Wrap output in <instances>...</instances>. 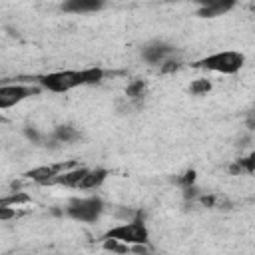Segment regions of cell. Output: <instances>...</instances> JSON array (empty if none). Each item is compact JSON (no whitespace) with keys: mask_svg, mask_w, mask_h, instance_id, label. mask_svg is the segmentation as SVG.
Listing matches in <instances>:
<instances>
[{"mask_svg":"<svg viewBox=\"0 0 255 255\" xmlns=\"http://www.w3.org/2000/svg\"><path fill=\"white\" fill-rule=\"evenodd\" d=\"M88 171H90V167H80L78 165V167L68 169L62 175H58L52 181V185H64V187H72V189H82V183H84Z\"/></svg>","mask_w":255,"mask_h":255,"instance_id":"obj_8","label":"cell"},{"mask_svg":"<svg viewBox=\"0 0 255 255\" xmlns=\"http://www.w3.org/2000/svg\"><path fill=\"white\" fill-rule=\"evenodd\" d=\"M38 90L32 88V86H20V84H14V86H2L0 88V108L2 110H8L20 102H24L26 98H30L32 94H36Z\"/></svg>","mask_w":255,"mask_h":255,"instance_id":"obj_6","label":"cell"},{"mask_svg":"<svg viewBox=\"0 0 255 255\" xmlns=\"http://www.w3.org/2000/svg\"><path fill=\"white\" fill-rule=\"evenodd\" d=\"M104 2L100 0H68L62 4L64 12H72V14H88V12H98L102 10Z\"/></svg>","mask_w":255,"mask_h":255,"instance_id":"obj_9","label":"cell"},{"mask_svg":"<svg viewBox=\"0 0 255 255\" xmlns=\"http://www.w3.org/2000/svg\"><path fill=\"white\" fill-rule=\"evenodd\" d=\"M104 80V70L94 66V68H84V70H58L50 72L38 78V84L54 94H66L82 86H96Z\"/></svg>","mask_w":255,"mask_h":255,"instance_id":"obj_1","label":"cell"},{"mask_svg":"<svg viewBox=\"0 0 255 255\" xmlns=\"http://www.w3.org/2000/svg\"><path fill=\"white\" fill-rule=\"evenodd\" d=\"M30 197L26 193H14V195H4L0 199V207H16L20 203H26Z\"/></svg>","mask_w":255,"mask_h":255,"instance_id":"obj_14","label":"cell"},{"mask_svg":"<svg viewBox=\"0 0 255 255\" xmlns=\"http://www.w3.org/2000/svg\"><path fill=\"white\" fill-rule=\"evenodd\" d=\"M245 64V56L237 50H221L215 54H209L205 58H201L197 62V68L207 70V72H215V74H223V76H233L237 74Z\"/></svg>","mask_w":255,"mask_h":255,"instance_id":"obj_3","label":"cell"},{"mask_svg":"<svg viewBox=\"0 0 255 255\" xmlns=\"http://www.w3.org/2000/svg\"><path fill=\"white\" fill-rule=\"evenodd\" d=\"M235 4L233 2H207L201 10L199 16L201 18H215V16H223L225 12H229Z\"/></svg>","mask_w":255,"mask_h":255,"instance_id":"obj_10","label":"cell"},{"mask_svg":"<svg viewBox=\"0 0 255 255\" xmlns=\"http://www.w3.org/2000/svg\"><path fill=\"white\" fill-rule=\"evenodd\" d=\"M104 247L110 249V251H116V253H128L129 251L128 245H124V243H120L116 239H104Z\"/></svg>","mask_w":255,"mask_h":255,"instance_id":"obj_15","label":"cell"},{"mask_svg":"<svg viewBox=\"0 0 255 255\" xmlns=\"http://www.w3.org/2000/svg\"><path fill=\"white\" fill-rule=\"evenodd\" d=\"M54 137H56L58 141H62V143H72V141H76V139L80 137V133H78V129L72 128V126H58V128L54 129Z\"/></svg>","mask_w":255,"mask_h":255,"instance_id":"obj_12","label":"cell"},{"mask_svg":"<svg viewBox=\"0 0 255 255\" xmlns=\"http://www.w3.org/2000/svg\"><path fill=\"white\" fill-rule=\"evenodd\" d=\"M241 167L247 169V171H253V169H255V151H253L249 157H245V159L241 161Z\"/></svg>","mask_w":255,"mask_h":255,"instance_id":"obj_16","label":"cell"},{"mask_svg":"<svg viewBox=\"0 0 255 255\" xmlns=\"http://www.w3.org/2000/svg\"><path fill=\"white\" fill-rule=\"evenodd\" d=\"M189 92L193 96H205L207 92H211V82L207 78H199V80H193L191 86H189Z\"/></svg>","mask_w":255,"mask_h":255,"instance_id":"obj_13","label":"cell"},{"mask_svg":"<svg viewBox=\"0 0 255 255\" xmlns=\"http://www.w3.org/2000/svg\"><path fill=\"white\" fill-rule=\"evenodd\" d=\"M106 179H108V169H104V167H90V171H88V175H86V179L82 183V189H96Z\"/></svg>","mask_w":255,"mask_h":255,"instance_id":"obj_11","label":"cell"},{"mask_svg":"<svg viewBox=\"0 0 255 255\" xmlns=\"http://www.w3.org/2000/svg\"><path fill=\"white\" fill-rule=\"evenodd\" d=\"M171 52H173V48L167 42L153 40V42H149V44H145L141 48V58L147 64H165Z\"/></svg>","mask_w":255,"mask_h":255,"instance_id":"obj_7","label":"cell"},{"mask_svg":"<svg viewBox=\"0 0 255 255\" xmlns=\"http://www.w3.org/2000/svg\"><path fill=\"white\" fill-rule=\"evenodd\" d=\"M74 167H78L74 161H58V163L38 165V167L30 169L26 175H28L32 181L40 183V185H52V181H54L58 175H62L64 171H68V169H74Z\"/></svg>","mask_w":255,"mask_h":255,"instance_id":"obj_5","label":"cell"},{"mask_svg":"<svg viewBox=\"0 0 255 255\" xmlns=\"http://www.w3.org/2000/svg\"><path fill=\"white\" fill-rule=\"evenodd\" d=\"M104 239H116L128 247H143L149 243V229L143 223V219L135 217V219L120 223L116 227H110L104 233Z\"/></svg>","mask_w":255,"mask_h":255,"instance_id":"obj_2","label":"cell"},{"mask_svg":"<svg viewBox=\"0 0 255 255\" xmlns=\"http://www.w3.org/2000/svg\"><path fill=\"white\" fill-rule=\"evenodd\" d=\"M104 211V201L98 195L90 197H72L66 205V215L80 223H94Z\"/></svg>","mask_w":255,"mask_h":255,"instance_id":"obj_4","label":"cell"},{"mask_svg":"<svg viewBox=\"0 0 255 255\" xmlns=\"http://www.w3.org/2000/svg\"><path fill=\"white\" fill-rule=\"evenodd\" d=\"M10 217H16V207L10 209V207H0V219H10Z\"/></svg>","mask_w":255,"mask_h":255,"instance_id":"obj_17","label":"cell"}]
</instances>
